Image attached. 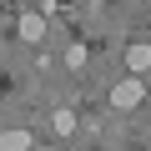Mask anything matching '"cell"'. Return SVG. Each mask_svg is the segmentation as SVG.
<instances>
[{"instance_id": "3957f363", "label": "cell", "mask_w": 151, "mask_h": 151, "mask_svg": "<svg viewBox=\"0 0 151 151\" xmlns=\"http://www.w3.org/2000/svg\"><path fill=\"white\" fill-rule=\"evenodd\" d=\"M20 40L40 45V40H45V15H20Z\"/></svg>"}, {"instance_id": "277c9868", "label": "cell", "mask_w": 151, "mask_h": 151, "mask_svg": "<svg viewBox=\"0 0 151 151\" xmlns=\"http://www.w3.org/2000/svg\"><path fill=\"white\" fill-rule=\"evenodd\" d=\"M50 131H55V136H76V111H65V106L50 111Z\"/></svg>"}, {"instance_id": "6da1fadb", "label": "cell", "mask_w": 151, "mask_h": 151, "mask_svg": "<svg viewBox=\"0 0 151 151\" xmlns=\"http://www.w3.org/2000/svg\"><path fill=\"white\" fill-rule=\"evenodd\" d=\"M141 101H146V81H141V76H126V81L111 86V106H116V111H131V106H141Z\"/></svg>"}, {"instance_id": "5b68a950", "label": "cell", "mask_w": 151, "mask_h": 151, "mask_svg": "<svg viewBox=\"0 0 151 151\" xmlns=\"http://www.w3.org/2000/svg\"><path fill=\"white\" fill-rule=\"evenodd\" d=\"M0 151H30V131H0Z\"/></svg>"}, {"instance_id": "7a4b0ae2", "label": "cell", "mask_w": 151, "mask_h": 151, "mask_svg": "<svg viewBox=\"0 0 151 151\" xmlns=\"http://www.w3.org/2000/svg\"><path fill=\"white\" fill-rule=\"evenodd\" d=\"M126 70H131V76H141V70H151V45H146V40H136V45L126 50Z\"/></svg>"}, {"instance_id": "8992f818", "label": "cell", "mask_w": 151, "mask_h": 151, "mask_svg": "<svg viewBox=\"0 0 151 151\" xmlns=\"http://www.w3.org/2000/svg\"><path fill=\"white\" fill-rule=\"evenodd\" d=\"M20 5H30V0H20Z\"/></svg>"}]
</instances>
